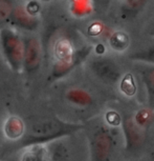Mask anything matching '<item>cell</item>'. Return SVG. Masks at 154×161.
<instances>
[{"mask_svg": "<svg viewBox=\"0 0 154 161\" xmlns=\"http://www.w3.org/2000/svg\"><path fill=\"white\" fill-rule=\"evenodd\" d=\"M130 59L136 60V61L154 63V47L147 48V50L135 52L132 55H130Z\"/></svg>", "mask_w": 154, "mask_h": 161, "instance_id": "e0dca14e", "label": "cell"}, {"mask_svg": "<svg viewBox=\"0 0 154 161\" xmlns=\"http://www.w3.org/2000/svg\"><path fill=\"white\" fill-rule=\"evenodd\" d=\"M67 99L74 104L78 105H88L91 102V98L87 93L80 90H72L67 93Z\"/></svg>", "mask_w": 154, "mask_h": 161, "instance_id": "9a60e30c", "label": "cell"}, {"mask_svg": "<svg viewBox=\"0 0 154 161\" xmlns=\"http://www.w3.org/2000/svg\"><path fill=\"white\" fill-rule=\"evenodd\" d=\"M39 18L34 12L29 11L25 5L16 4L10 19V25L12 28L22 30L26 32H35L39 26Z\"/></svg>", "mask_w": 154, "mask_h": 161, "instance_id": "8992f818", "label": "cell"}, {"mask_svg": "<svg viewBox=\"0 0 154 161\" xmlns=\"http://www.w3.org/2000/svg\"><path fill=\"white\" fill-rule=\"evenodd\" d=\"M54 54L56 61L50 72V80H57L65 76L80 61V55L75 53L70 42L66 39H61L57 42Z\"/></svg>", "mask_w": 154, "mask_h": 161, "instance_id": "277c9868", "label": "cell"}, {"mask_svg": "<svg viewBox=\"0 0 154 161\" xmlns=\"http://www.w3.org/2000/svg\"><path fill=\"white\" fill-rule=\"evenodd\" d=\"M120 89L124 95H126L127 97L133 96L136 93V83H135L133 75L128 73V74L124 76L122 80H121Z\"/></svg>", "mask_w": 154, "mask_h": 161, "instance_id": "5bb4252c", "label": "cell"}, {"mask_svg": "<svg viewBox=\"0 0 154 161\" xmlns=\"http://www.w3.org/2000/svg\"><path fill=\"white\" fill-rule=\"evenodd\" d=\"M65 138L44 144L49 161H79V157L75 154L74 147L64 140Z\"/></svg>", "mask_w": 154, "mask_h": 161, "instance_id": "ba28073f", "label": "cell"}, {"mask_svg": "<svg viewBox=\"0 0 154 161\" xmlns=\"http://www.w3.org/2000/svg\"><path fill=\"white\" fill-rule=\"evenodd\" d=\"M43 1H47V0H43Z\"/></svg>", "mask_w": 154, "mask_h": 161, "instance_id": "603a6c76", "label": "cell"}, {"mask_svg": "<svg viewBox=\"0 0 154 161\" xmlns=\"http://www.w3.org/2000/svg\"><path fill=\"white\" fill-rule=\"evenodd\" d=\"M26 125L19 116L12 115L4 121L2 125V133L10 141H19L25 133Z\"/></svg>", "mask_w": 154, "mask_h": 161, "instance_id": "30bf717a", "label": "cell"}, {"mask_svg": "<svg viewBox=\"0 0 154 161\" xmlns=\"http://www.w3.org/2000/svg\"><path fill=\"white\" fill-rule=\"evenodd\" d=\"M83 129L85 125L81 123L68 122L57 117L47 118L26 126L23 137L17 141V144L22 148L44 145L58 139L70 137Z\"/></svg>", "mask_w": 154, "mask_h": 161, "instance_id": "6da1fadb", "label": "cell"}, {"mask_svg": "<svg viewBox=\"0 0 154 161\" xmlns=\"http://www.w3.org/2000/svg\"><path fill=\"white\" fill-rule=\"evenodd\" d=\"M134 121L141 127H146L153 121V114L148 110H141L137 112Z\"/></svg>", "mask_w": 154, "mask_h": 161, "instance_id": "ac0fdd59", "label": "cell"}, {"mask_svg": "<svg viewBox=\"0 0 154 161\" xmlns=\"http://www.w3.org/2000/svg\"><path fill=\"white\" fill-rule=\"evenodd\" d=\"M149 33H150V35H153V36H154V25L152 26V29L150 30V32H149Z\"/></svg>", "mask_w": 154, "mask_h": 161, "instance_id": "44dd1931", "label": "cell"}, {"mask_svg": "<svg viewBox=\"0 0 154 161\" xmlns=\"http://www.w3.org/2000/svg\"><path fill=\"white\" fill-rule=\"evenodd\" d=\"M90 161H111L114 154V138L105 125H96L88 132Z\"/></svg>", "mask_w": 154, "mask_h": 161, "instance_id": "3957f363", "label": "cell"}, {"mask_svg": "<svg viewBox=\"0 0 154 161\" xmlns=\"http://www.w3.org/2000/svg\"><path fill=\"white\" fill-rule=\"evenodd\" d=\"M128 43H129L128 36H127L125 33H122V32H116V34H113L112 37L110 38L111 47H112V48H114V50H117V51L125 50Z\"/></svg>", "mask_w": 154, "mask_h": 161, "instance_id": "2e32d148", "label": "cell"}, {"mask_svg": "<svg viewBox=\"0 0 154 161\" xmlns=\"http://www.w3.org/2000/svg\"><path fill=\"white\" fill-rule=\"evenodd\" d=\"M23 71L26 73H35L40 68L42 61L41 42L37 36H28L23 38Z\"/></svg>", "mask_w": 154, "mask_h": 161, "instance_id": "5b68a950", "label": "cell"}, {"mask_svg": "<svg viewBox=\"0 0 154 161\" xmlns=\"http://www.w3.org/2000/svg\"><path fill=\"white\" fill-rule=\"evenodd\" d=\"M106 121L109 125L119 126L120 124L122 123V117H121L116 112L110 111L106 114Z\"/></svg>", "mask_w": 154, "mask_h": 161, "instance_id": "d6986e66", "label": "cell"}, {"mask_svg": "<svg viewBox=\"0 0 154 161\" xmlns=\"http://www.w3.org/2000/svg\"><path fill=\"white\" fill-rule=\"evenodd\" d=\"M123 130L126 139V148L134 151L140 148L144 142V127L140 126L134 121V118L128 117L123 121Z\"/></svg>", "mask_w": 154, "mask_h": 161, "instance_id": "9c48e42d", "label": "cell"}, {"mask_svg": "<svg viewBox=\"0 0 154 161\" xmlns=\"http://www.w3.org/2000/svg\"><path fill=\"white\" fill-rule=\"evenodd\" d=\"M20 161H49L45 145H34L26 147Z\"/></svg>", "mask_w": 154, "mask_h": 161, "instance_id": "8fae6325", "label": "cell"}, {"mask_svg": "<svg viewBox=\"0 0 154 161\" xmlns=\"http://www.w3.org/2000/svg\"><path fill=\"white\" fill-rule=\"evenodd\" d=\"M16 4V0H0V29L10 25V19Z\"/></svg>", "mask_w": 154, "mask_h": 161, "instance_id": "7c38bea8", "label": "cell"}, {"mask_svg": "<svg viewBox=\"0 0 154 161\" xmlns=\"http://www.w3.org/2000/svg\"><path fill=\"white\" fill-rule=\"evenodd\" d=\"M93 2L101 8H106L107 5L109 4V0H93Z\"/></svg>", "mask_w": 154, "mask_h": 161, "instance_id": "ffe728a7", "label": "cell"}, {"mask_svg": "<svg viewBox=\"0 0 154 161\" xmlns=\"http://www.w3.org/2000/svg\"><path fill=\"white\" fill-rule=\"evenodd\" d=\"M0 51L2 57L12 71H23V37L16 29L4 26L0 29Z\"/></svg>", "mask_w": 154, "mask_h": 161, "instance_id": "7a4b0ae2", "label": "cell"}, {"mask_svg": "<svg viewBox=\"0 0 154 161\" xmlns=\"http://www.w3.org/2000/svg\"><path fill=\"white\" fill-rule=\"evenodd\" d=\"M90 69L95 75L106 83H116L121 78V69L109 58H95L90 62Z\"/></svg>", "mask_w": 154, "mask_h": 161, "instance_id": "52a82bcc", "label": "cell"}, {"mask_svg": "<svg viewBox=\"0 0 154 161\" xmlns=\"http://www.w3.org/2000/svg\"><path fill=\"white\" fill-rule=\"evenodd\" d=\"M143 81L147 89L149 103L151 108H154V66L148 68L143 72Z\"/></svg>", "mask_w": 154, "mask_h": 161, "instance_id": "4fadbf2b", "label": "cell"}, {"mask_svg": "<svg viewBox=\"0 0 154 161\" xmlns=\"http://www.w3.org/2000/svg\"><path fill=\"white\" fill-rule=\"evenodd\" d=\"M25 1H33V0H25Z\"/></svg>", "mask_w": 154, "mask_h": 161, "instance_id": "7402d4cb", "label": "cell"}]
</instances>
